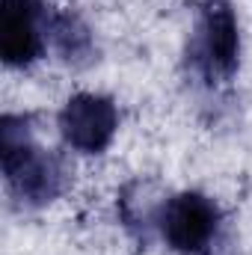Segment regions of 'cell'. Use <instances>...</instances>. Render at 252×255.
Segmentation results:
<instances>
[{
    "mask_svg": "<svg viewBox=\"0 0 252 255\" xmlns=\"http://www.w3.org/2000/svg\"><path fill=\"white\" fill-rule=\"evenodd\" d=\"M60 136L80 154H101L119 130V104L101 92H77L57 116Z\"/></svg>",
    "mask_w": 252,
    "mask_h": 255,
    "instance_id": "5",
    "label": "cell"
},
{
    "mask_svg": "<svg viewBox=\"0 0 252 255\" xmlns=\"http://www.w3.org/2000/svg\"><path fill=\"white\" fill-rule=\"evenodd\" d=\"M145 223L175 255H226L229 250L226 214L214 196L202 190L166 196L145 214Z\"/></svg>",
    "mask_w": 252,
    "mask_h": 255,
    "instance_id": "2",
    "label": "cell"
},
{
    "mask_svg": "<svg viewBox=\"0 0 252 255\" xmlns=\"http://www.w3.org/2000/svg\"><path fill=\"white\" fill-rule=\"evenodd\" d=\"M54 12L45 0L0 3V57L9 68H30L48 57Z\"/></svg>",
    "mask_w": 252,
    "mask_h": 255,
    "instance_id": "4",
    "label": "cell"
},
{
    "mask_svg": "<svg viewBox=\"0 0 252 255\" xmlns=\"http://www.w3.org/2000/svg\"><path fill=\"white\" fill-rule=\"evenodd\" d=\"M51 51L63 60V63L83 68L95 60V36L89 30V24L71 12V9H57L54 12V27H51Z\"/></svg>",
    "mask_w": 252,
    "mask_h": 255,
    "instance_id": "6",
    "label": "cell"
},
{
    "mask_svg": "<svg viewBox=\"0 0 252 255\" xmlns=\"http://www.w3.org/2000/svg\"><path fill=\"white\" fill-rule=\"evenodd\" d=\"M0 160L9 196L21 208H45L68 187L65 160L36 139L33 116L6 113L0 122Z\"/></svg>",
    "mask_w": 252,
    "mask_h": 255,
    "instance_id": "1",
    "label": "cell"
},
{
    "mask_svg": "<svg viewBox=\"0 0 252 255\" xmlns=\"http://www.w3.org/2000/svg\"><path fill=\"white\" fill-rule=\"evenodd\" d=\"M187 74L205 89L229 86L241 68V24L232 0H202L184 51Z\"/></svg>",
    "mask_w": 252,
    "mask_h": 255,
    "instance_id": "3",
    "label": "cell"
}]
</instances>
